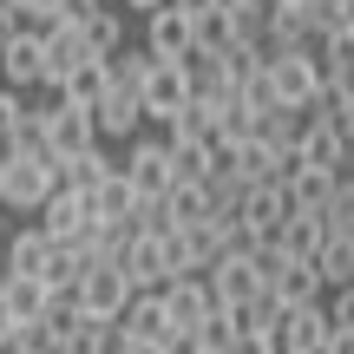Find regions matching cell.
Listing matches in <instances>:
<instances>
[{"mask_svg": "<svg viewBox=\"0 0 354 354\" xmlns=\"http://www.w3.org/2000/svg\"><path fill=\"white\" fill-rule=\"evenodd\" d=\"M53 184H59L53 158H7L0 151V216H33Z\"/></svg>", "mask_w": 354, "mask_h": 354, "instance_id": "6da1fadb", "label": "cell"}, {"mask_svg": "<svg viewBox=\"0 0 354 354\" xmlns=\"http://www.w3.org/2000/svg\"><path fill=\"white\" fill-rule=\"evenodd\" d=\"M118 171L131 177V190L138 197H158V190L171 184V145H165V131H131L125 145H118Z\"/></svg>", "mask_w": 354, "mask_h": 354, "instance_id": "7a4b0ae2", "label": "cell"}, {"mask_svg": "<svg viewBox=\"0 0 354 354\" xmlns=\"http://www.w3.org/2000/svg\"><path fill=\"white\" fill-rule=\"evenodd\" d=\"M190 99V73L184 59H151L138 79V105H145V125H171V112Z\"/></svg>", "mask_w": 354, "mask_h": 354, "instance_id": "3957f363", "label": "cell"}, {"mask_svg": "<svg viewBox=\"0 0 354 354\" xmlns=\"http://www.w3.org/2000/svg\"><path fill=\"white\" fill-rule=\"evenodd\" d=\"M158 302H165V315H171V335H165V342H171L177 354H184V335H190V322H203V315L216 308L197 269H184V276H171V282H158Z\"/></svg>", "mask_w": 354, "mask_h": 354, "instance_id": "277c9868", "label": "cell"}, {"mask_svg": "<svg viewBox=\"0 0 354 354\" xmlns=\"http://www.w3.org/2000/svg\"><path fill=\"white\" fill-rule=\"evenodd\" d=\"M92 131H99L105 145H125L131 131H145V105H138V86H118V79L105 73V92L92 99Z\"/></svg>", "mask_w": 354, "mask_h": 354, "instance_id": "5b68a950", "label": "cell"}, {"mask_svg": "<svg viewBox=\"0 0 354 354\" xmlns=\"http://www.w3.org/2000/svg\"><path fill=\"white\" fill-rule=\"evenodd\" d=\"M263 79H269V92H276V105H302V112H308V99L322 92L315 53H269V59H263Z\"/></svg>", "mask_w": 354, "mask_h": 354, "instance_id": "8992f818", "label": "cell"}, {"mask_svg": "<svg viewBox=\"0 0 354 354\" xmlns=\"http://www.w3.org/2000/svg\"><path fill=\"white\" fill-rule=\"evenodd\" d=\"M125 295H131V282H125V269H118V263H86V269H79V289H73V302L86 308V315H99V322H118Z\"/></svg>", "mask_w": 354, "mask_h": 354, "instance_id": "52a82bcc", "label": "cell"}, {"mask_svg": "<svg viewBox=\"0 0 354 354\" xmlns=\"http://www.w3.org/2000/svg\"><path fill=\"white\" fill-rule=\"evenodd\" d=\"M33 223L46 230L53 243H73V236H86V223H92V197H86V190H73V184H53L46 203L33 210Z\"/></svg>", "mask_w": 354, "mask_h": 354, "instance_id": "ba28073f", "label": "cell"}, {"mask_svg": "<svg viewBox=\"0 0 354 354\" xmlns=\"http://www.w3.org/2000/svg\"><path fill=\"white\" fill-rule=\"evenodd\" d=\"M295 158H302V165H322V171H348V165H354V145L342 138V125H335V118L308 112L302 131H295Z\"/></svg>", "mask_w": 354, "mask_h": 354, "instance_id": "9c48e42d", "label": "cell"}, {"mask_svg": "<svg viewBox=\"0 0 354 354\" xmlns=\"http://www.w3.org/2000/svg\"><path fill=\"white\" fill-rule=\"evenodd\" d=\"M118 269H125L131 289H158V282H171L165 230H131V236H125V256H118Z\"/></svg>", "mask_w": 354, "mask_h": 354, "instance_id": "30bf717a", "label": "cell"}, {"mask_svg": "<svg viewBox=\"0 0 354 354\" xmlns=\"http://www.w3.org/2000/svg\"><path fill=\"white\" fill-rule=\"evenodd\" d=\"M138 20H145V39H138V46L151 53V59H190V53H197L190 20L171 7V0H165V7H151V13H138Z\"/></svg>", "mask_w": 354, "mask_h": 354, "instance_id": "8fae6325", "label": "cell"}, {"mask_svg": "<svg viewBox=\"0 0 354 354\" xmlns=\"http://www.w3.org/2000/svg\"><path fill=\"white\" fill-rule=\"evenodd\" d=\"M165 145H171V177H190V184H203L223 165V138L216 131H165Z\"/></svg>", "mask_w": 354, "mask_h": 354, "instance_id": "7c38bea8", "label": "cell"}, {"mask_svg": "<svg viewBox=\"0 0 354 354\" xmlns=\"http://www.w3.org/2000/svg\"><path fill=\"white\" fill-rule=\"evenodd\" d=\"M39 125H46V151H53V158H66V151H79V145L99 138V131H92V105H73V99L46 105Z\"/></svg>", "mask_w": 354, "mask_h": 354, "instance_id": "4fadbf2b", "label": "cell"}, {"mask_svg": "<svg viewBox=\"0 0 354 354\" xmlns=\"http://www.w3.org/2000/svg\"><path fill=\"white\" fill-rule=\"evenodd\" d=\"M118 328H125V342H165L171 315H165V302H158V289H131L125 308H118Z\"/></svg>", "mask_w": 354, "mask_h": 354, "instance_id": "5bb4252c", "label": "cell"}, {"mask_svg": "<svg viewBox=\"0 0 354 354\" xmlns=\"http://www.w3.org/2000/svg\"><path fill=\"white\" fill-rule=\"evenodd\" d=\"M46 230L39 223H13L7 243H0V276H39V263H46Z\"/></svg>", "mask_w": 354, "mask_h": 354, "instance_id": "9a60e30c", "label": "cell"}, {"mask_svg": "<svg viewBox=\"0 0 354 354\" xmlns=\"http://www.w3.org/2000/svg\"><path fill=\"white\" fill-rule=\"evenodd\" d=\"M53 165H59V184H73V190H92V184L105 177V171L118 165V151H112L105 138H92V145H79V151L53 158Z\"/></svg>", "mask_w": 354, "mask_h": 354, "instance_id": "2e32d148", "label": "cell"}, {"mask_svg": "<svg viewBox=\"0 0 354 354\" xmlns=\"http://www.w3.org/2000/svg\"><path fill=\"white\" fill-rule=\"evenodd\" d=\"M86 197H92V216H99V223H131V210H138V190H131V177L118 171V165L105 171Z\"/></svg>", "mask_w": 354, "mask_h": 354, "instance_id": "e0dca14e", "label": "cell"}, {"mask_svg": "<svg viewBox=\"0 0 354 354\" xmlns=\"http://www.w3.org/2000/svg\"><path fill=\"white\" fill-rule=\"evenodd\" d=\"M315 79H322L328 92L354 79V33H348V26H335V33L315 39Z\"/></svg>", "mask_w": 354, "mask_h": 354, "instance_id": "ac0fdd59", "label": "cell"}, {"mask_svg": "<svg viewBox=\"0 0 354 354\" xmlns=\"http://www.w3.org/2000/svg\"><path fill=\"white\" fill-rule=\"evenodd\" d=\"M39 79V33H13L7 46H0V86H13V92H26Z\"/></svg>", "mask_w": 354, "mask_h": 354, "instance_id": "d6986e66", "label": "cell"}, {"mask_svg": "<svg viewBox=\"0 0 354 354\" xmlns=\"http://www.w3.org/2000/svg\"><path fill=\"white\" fill-rule=\"evenodd\" d=\"M342 171H322V165H302L295 158L289 171H282V197H289V210H322V197H328V184Z\"/></svg>", "mask_w": 354, "mask_h": 354, "instance_id": "ffe728a7", "label": "cell"}, {"mask_svg": "<svg viewBox=\"0 0 354 354\" xmlns=\"http://www.w3.org/2000/svg\"><path fill=\"white\" fill-rule=\"evenodd\" d=\"M46 282L39 276H0V322H39Z\"/></svg>", "mask_w": 354, "mask_h": 354, "instance_id": "44dd1931", "label": "cell"}, {"mask_svg": "<svg viewBox=\"0 0 354 354\" xmlns=\"http://www.w3.org/2000/svg\"><path fill=\"white\" fill-rule=\"evenodd\" d=\"M315 276H322V289H335V282H354V236L348 230H328V236L315 243Z\"/></svg>", "mask_w": 354, "mask_h": 354, "instance_id": "7402d4cb", "label": "cell"}, {"mask_svg": "<svg viewBox=\"0 0 354 354\" xmlns=\"http://www.w3.org/2000/svg\"><path fill=\"white\" fill-rule=\"evenodd\" d=\"M79 33H86V46L99 53V59L118 53V46H125V7H92L86 20H79Z\"/></svg>", "mask_w": 354, "mask_h": 354, "instance_id": "603a6c76", "label": "cell"}, {"mask_svg": "<svg viewBox=\"0 0 354 354\" xmlns=\"http://www.w3.org/2000/svg\"><path fill=\"white\" fill-rule=\"evenodd\" d=\"M79 250L73 243H46V263H39V282H46V295H73L79 289Z\"/></svg>", "mask_w": 354, "mask_h": 354, "instance_id": "cb8c5ba5", "label": "cell"}, {"mask_svg": "<svg viewBox=\"0 0 354 354\" xmlns=\"http://www.w3.org/2000/svg\"><path fill=\"white\" fill-rule=\"evenodd\" d=\"M230 342H236V322H230L223 308H210L203 322H190V335H184V354H230Z\"/></svg>", "mask_w": 354, "mask_h": 354, "instance_id": "d4e9b609", "label": "cell"}, {"mask_svg": "<svg viewBox=\"0 0 354 354\" xmlns=\"http://www.w3.org/2000/svg\"><path fill=\"white\" fill-rule=\"evenodd\" d=\"M269 13H276V0H223V20H230L236 39H263Z\"/></svg>", "mask_w": 354, "mask_h": 354, "instance_id": "484cf974", "label": "cell"}, {"mask_svg": "<svg viewBox=\"0 0 354 354\" xmlns=\"http://www.w3.org/2000/svg\"><path fill=\"white\" fill-rule=\"evenodd\" d=\"M105 92V59H79L73 73L59 79V99H73V105H92Z\"/></svg>", "mask_w": 354, "mask_h": 354, "instance_id": "4316f807", "label": "cell"}, {"mask_svg": "<svg viewBox=\"0 0 354 354\" xmlns=\"http://www.w3.org/2000/svg\"><path fill=\"white\" fill-rule=\"evenodd\" d=\"M0 354H53L39 322H0Z\"/></svg>", "mask_w": 354, "mask_h": 354, "instance_id": "83f0119b", "label": "cell"}, {"mask_svg": "<svg viewBox=\"0 0 354 354\" xmlns=\"http://www.w3.org/2000/svg\"><path fill=\"white\" fill-rule=\"evenodd\" d=\"M328 118L342 125V138L354 145V79H348V86H335V92H328Z\"/></svg>", "mask_w": 354, "mask_h": 354, "instance_id": "f1b7e54d", "label": "cell"}, {"mask_svg": "<svg viewBox=\"0 0 354 354\" xmlns=\"http://www.w3.org/2000/svg\"><path fill=\"white\" fill-rule=\"evenodd\" d=\"M20 92H13V86H0V145H7V131H13V118H20Z\"/></svg>", "mask_w": 354, "mask_h": 354, "instance_id": "f546056e", "label": "cell"}, {"mask_svg": "<svg viewBox=\"0 0 354 354\" xmlns=\"http://www.w3.org/2000/svg\"><path fill=\"white\" fill-rule=\"evenodd\" d=\"M92 7H99V0H53V20H73V26H79Z\"/></svg>", "mask_w": 354, "mask_h": 354, "instance_id": "4dcf8cb0", "label": "cell"}, {"mask_svg": "<svg viewBox=\"0 0 354 354\" xmlns=\"http://www.w3.org/2000/svg\"><path fill=\"white\" fill-rule=\"evenodd\" d=\"M322 348H328V354H354V328H328V335H322Z\"/></svg>", "mask_w": 354, "mask_h": 354, "instance_id": "1f68e13d", "label": "cell"}, {"mask_svg": "<svg viewBox=\"0 0 354 354\" xmlns=\"http://www.w3.org/2000/svg\"><path fill=\"white\" fill-rule=\"evenodd\" d=\"M171 7L184 13V20H203V13H216V7H223V0H171Z\"/></svg>", "mask_w": 354, "mask_h": 354, "instance_id": "d6a6232c", "label": "cell"}, {"mask_svg": "<svg viewBox=\"0 0 354 354\" xmlns=\"http://www.w3.org/2000/svg\"><path fill=\"white\" fill-rule=\"evenodd\" d=\"M13 33H20V13H13V7H7V0H0V46H7V39H13Z\"/></svg>", "mask_w": 354, "mask_h": 354, "instance_id": "836d02e7", "label": "cell"}, {"mask_svg": "<svg viewBox=\"0 0 354 354\" xmlns=\"http://www.w3.org/2000/svg\"><path fill=\"white\" fill-rule=\"evenodd\" d=\"M335 26H348V33H354V0H335Z\"/></svg>", "mask_w": 354, "mask_h": 354, "instance_id": "e575fe53", "label": "cell"}, {"mask_svg": "<svg viewBox=\"0 0 354 354\" xmlns=\"http://www.w3.org/2000/svg\"><path fill=\"white\" fill-rule=\"evenodd\" d=\"M125 13H151V7H165V0H118Z\"/></svg>", "mask_w": 354, "mask_h": 354, "instance_id": "d590c367", "label": "cell"}, {"mask_svg": "<svg viewBox=\"0 0 354 354\" xmlns=\"http://www.w3.org/2000/svg\"><path fill=\"white\" fill-rule=\"evenodd\" d=\"M348 236H354V223H348Z\"/></svg>", "mask_w": 354, "mask_h": 354, "instance_id": "8d00e7d4", "label": "cell"}, {"mask_svg": "<svg viewBox=\"0 0 354 354\" xmlns=\"http://www.w3.org/2000/svg\"><path fill=\"white\" fill-rule=\"evenodd\" d=\"M348 171H354V165H348Z\"/></svg>", "mask_w": 354, "mask_h": 354, "instance_id": "74e56055", "label": "cell"}]
</instances>
